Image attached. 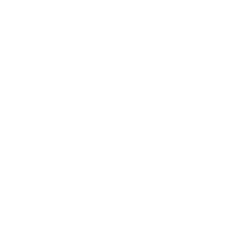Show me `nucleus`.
I'll return each mask as SVG.
<instances>
[]
</instances>
